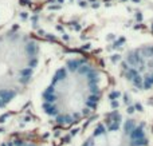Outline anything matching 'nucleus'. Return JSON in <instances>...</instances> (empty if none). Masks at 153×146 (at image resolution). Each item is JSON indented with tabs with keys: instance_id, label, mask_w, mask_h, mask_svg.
Instances as JSON below:
<instances>
[{
	"instance_id": "obj_4",
	"label": "nucleus",
	"mask_w": 153,
	"mask_h": 146,
	"mask_svg": "<svg viewBox=\"0 0 153 146\" xmlns=\"http://www.w3.org/2000/svg\"><path fill=\"white\" fill-rule=\"evenodd\" d=\"M120 75L133 90H153V43L129 48L120 60Z\"/></svg>"
},
{
	"instance_id": "obj_5",
	"label": "nucleus",
	"mask_w": 153,
	"mask_h": 146,
	"mask_svg": "<svg viewBox=\"0 0 153 146\" xmlns=\"http://www.w3.org/2000/svg\"><path fill=\"white\" fill-rule=\"evenodd\" d=\"M0 146H46V145L35 134L15 133L0 139Z\"/></svg>"
},
{
	"instance_id": "obj_3",
	"label": "nucleus",
	"mask_w": 153,
	"mask_h": 146,
	"mask_svg": "<svg viewBox=\"0 0 153 146\" xmlns=\"http://www.w3.org/2000/svg\"><path fill=\"white\" fill-rule=\"evenodd\" d=\"M79 146H151V134L143 119L116 111L94 123Z\"/></svg>"
},
{
	"instance_id": "obj_1",
	"label": "nucleus",
	"mask_w": 153,
	"mask_h": 146,
	"mask_svg": "<svg viewBox=\"0 0 153 146\" xmlns=\"http://www.w3.org/2000/svg\"><path fill=\"white\" fill-rule=\"evenodd\" d=\"M103 88V74L91 60L69 56L46 79L39 94V110L53 126L70 129L94 114Z\"/></svg>"
},
{
	"instance_id": "obj_2",
	"label": "nucleus",
	"mask_w": 153,
	"mask_h": 146,
	"mask_svg": "<svg viewBox=\"0 0 153 146\" xmlns=\"http://www.w3.org/2000/svg\"><path fill=\"white\" fill-rule=\"evenodd\" d=\"M42 44L20 29L0 31V109L30 87L42 63Z\"/></svg>"
}]
</instances>
